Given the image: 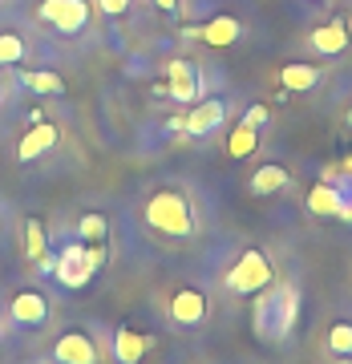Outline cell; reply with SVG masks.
<instances>
[{
    "label": "cell",
    "mask_w": 352,
    "mask_h": 364,
    "mask_svg": "<svg viewBox=\"0 0 352 364\" xmlns=\"http://www.w3.org/2000/svg\"><path fill=\"white\" fill-rule=\"evenodd\" d=\"M170 320L183 328H195L207 320V296L198 291V287H178L174 296H170Z\"/></svg>",
    "instance_id": "30bf717a"
},
{
    "label": "cell",
    "mask_w": 352,
    "mask_h": 364,
    "mask_svg": "<svg viewBox=\"0 0 352 364\" xmlns=\"http://www.w3.org/2000/svg\"><path fill=\"white\" fill-rule=\"evenodd\" d=\"M53 360L57 364H97V344H93L81 328L61 332L57 344H53Z\"/></svg>",
    "instance_id": "9c48e42d"
},
{
    "label": "cell",
    "mask_w": 352,
    "mask_h": 364,
    "mask_svg": "<svg viewBox=\"0 0 352 364\" xmlns=\"http://www.w3.org/2000/svg\"><path fill=\"white\" fill-rule=\"evenodd\" d=\"M105 235H110V223L102 215H81L78 219V239L81 243H105Z\"/></svg>",
    "instance_id": "44dd1931"
},
{
    "label": "cell",
    "mask_w": 352,
    "mask_h": 364,
    "mask_svg": "<svg viewBox=\"0 0 352 364\" xmlns=\"http://www.w3.org/2000/svg\"><path fill=\"white\" fill-rule=\"evenodd\" d=\"M158 9H162V13H178V4H183V0H154Z\"/></svg>",
    "instance_id": "484cf974"
},
{
    "label": "cell",
    "mask_w": 352,
    "mask_h": 364,
    "mask_svg": "<svg viewBox=\"0 0 352 364\" xmlns=\"http://www.w3.org/2000/svg\"><path fill=\"white\" fill-rule=\"evenodd\" d=\"M300 320V291L292 284H267L255 299V332L263 340H287L292 336V328Z\"/></svg>",
    "instance_id": "6da1fadb"
},
{
    "label": "cell",
    "mask_w": 352,
    "mask_h": 364,
    "mask_svg": "<svg viewBox=\"0 0 352 364\" xmlns=\"http://www.w3.org/2000/svg\"><path fill=\"white\" fill-rule=\"evenodd\" d=\"M25 255L37 263V267L49 259V239H45V227H41L37 219H28V223H25Z\"/></svg>",
    "instance_id": "d6986e66"
},
{
    "label": "cell",
    "mask_w": 352,
    "mask_h": 364,
    "mask_svg": "<svg viewBox=\"0 0 352 364\" xmlns=\"http://www.w3.org/2000/svg\"><path fill=\"white\" fill-rule=\"evenodd\" d=\"M227 122V102L223 97H203V102H195V109L183 117V134H191V138H207V134H215Z\"/></svg>",
    "instance_id": "ba28073f"
},
{
    "label": "cell",
    "mask_w": 352,
    "mask_h": 364,
    "mask_svg": "<svg viewBox=\"0 0 352 364\" xmlns=\"http://www.w3.org/2000/svg\"><path fill=\"white\" fill-rule=\"evenodd\" d=\"M142 219H146V227H154L158 235H170V239L195 235V207L174 186H162V191H154V195L146 198Z\"/></svg>",
    "instance_id": "7a4b0ae2"
},
{
    "label": "cell",
    "mask_w": 352,
    "mask_h": 364,
    "mask_svg": "<svg viewBox=\"0 0 352 364\" xmlns=\"http://www.w3.org/2000/svg\"><path fill=\"white\" fill-rule=\"evenodd\" d=\"M203 45H210V49H227V45H235V41L243 37V25L235 21V16H210L207 25L191 28Z\"/></svg>",
    "instance_id": "5bb4252c"
},
{
    "label": "cell",
    "mask_w": 352,
    "mask_h": 364,
    "mask_svg": "<svg viewBox=\"0 0 352 364\" xmlns=\"http://www.w3.org/2000/svg\"><path fill=\"white\" fill-rule=\"evenodd\" d=\"M272 259L263 255V251H243L239 259L227 267V275H223V284H227V291H235V296H260L263 287L272 284Z\"/></svg>",
    "instance_id": "277c9868"
},
{
    "label": "cell",
    "mask_w": 352,
    "mask_h": 364,
    "mask_svg": "<svg viewBox=\"0 0 352 364\" xmlns=\"http://www.w3.org/2000/svg\"><path fill=\"white\" fill-rule=\"evenodd\" d=\"M9 316H13V324L21 328H37L49 320V299L41 296V291H21V296H13V304H9Z\"/></svg>",
    "instance_id": "4fadbf2b"
},
{
    "label": "cell",
    "mask_w": 352,
    "mask_h": 364,
    "mask_svg": "<svg viewBox=\"0 0 352 364\" xmlns=\"http://www.w3.org/2000/svg\"><path fill=\"white\" fill-rule=\"evenodd\" d=\"M37 16L45 25H53L57 33L73 37V33H81V28L90 25L93 9H90V0H41Z\"/></svg>",
    "instance_id": "5b68a950"
},
{
    "label": "cell",
    "mask_w": 352,
    "mask_h": 364,
    "mask_svg": "<svg viewBox=\"0 0 352 364\" xmlns=\"http://www.w3.org/2000/svg\"><path fill=\"white\" fill-rule=\"evenodd\" d=\"M255 146H260V130H251V126H235L231 130V138H227V154L231 158H247V154H255Z\"/></svg>",
    "instance_id": "ffe728a7"
},
{
    "label": "cell",
    "mask_w": 352,
    "mask_h": 364,
    "mask_svg": "<svg viewBox=\"0 0 352 364\" xmlns=\"http://www.w3.org/2000/svg\"><path fill=\"white\" fill-rule=\"evenodd\" d=\"M308 45H312V53H320V57H344V53L352 49V28L344 16H332V21H324V25L312 28V37H308Z\"/></svg>",
    "instance_id": "52a82bcc"
},
{
    "label": "cell",
    "mask_w": 352,
    "mask_h": 364,
    "mask_svg": "<svg viewBox=\"0 0 352 364\" xmlns=\"http://www.w3.org/2000/svg\"><path fill=\"white\" fill-rule=\"evenodd\" d=\"M320 77H324V69L312 65V61H292V65L279 69V85H284V90H292V93L316 90V85H320Z\"/></svg>",
    "instance_id": "2e32d148"
},
{
    "label": "cell",
    "mask_w": 352,
    "mask_h": 364,
    "mask_svg": "<svg viewBox=\"0 0 352 364\" xmlns=\"http://www.w3.org/2000/svg\"><path fill=\"white\" fill-rule=\"evenodd\" d=\"M97 9H102L105 16H122L130 9V0H97Z\"/></svg>",
    "instance_id": "d4e9b609"
},
{
    "label": "cell",
    "mask_w": 352,
    "mask_h": 364,
    "mask_svg": "<svg viewBox=\"0 0 352 364\" xmlns=\"http://www.w3.org/2000/svg\"><path fill=\"white\" fill-rule=\"evenodd\" d=\"M328 348L336 352V356H352V324L348 320H336V324L328 328Z\"/></svg>",
    "instance_id": "7402d4cb"
},
{
    "label": "cell",
    "mask_w": 352,
    "mask_h": 364,
    "mask_svg": "<svg viewBox=\"0 0 352 364\" xmlns=\"http://www.w3.org/2000/svg\"><path fill=\"white\" fill-rule=\"evenodd\" d=\"M105 263V251L102 243H65V247L57 251V259H53V275H57V284L69 287V291H78L93 279V272Z\"/></svg>",
    "instance_id": "3957f363"
},
{
    "label": "cell",
    "mask_w": 352,
    "mask_h": 364,
    "mask_svg": "<svg viewBox=\"0 0 352 364\" xmlns=\"http://www.w3.org/2000/svg\"><path fill=\"white\" fill-rule=\"evenodd\" d=\"M21 85L33 93H65V77L53 73V69H25L21 73Z\"/></svg>",
    "instance_id": "ac0fdd59"
},
{
    "label": "cell",
    "mask_w": 352,
    "mask_h": 364,
    "mask_svg": "<svg viewBox=\"0 0 352 364\" xmlns=\"http://www.w3.org/2000/svg\"><path fill=\"white\" fill-rule=\"evenodd\" d=\"M57 138H61V134H57L53 122H37V126L16 142V162H37L41 154H49L53 146H57Z\"/></svg>",
    "instance_id": "7c38bea8"
},
{
    "label": "cell",
    "mask_w": 352,
    "mask_h": 364,
    "mask_svg": "<svg viewBox=\"0 0 352 364\" xmlns=\"http://www.w3.org/2000/svg\"><path fill=\"white\" fill-rule=\"evenodd\" d=\"M287 182H292V174H287V166H279V162H267V166H260L255 174H251V195H279Z\"/></svg>",
    "instance_id": "e0dca14e"
},
{
    "label": "cell",
    "mask_w": 352,
    "mask_h": 364,
    "mask_svg": "<svg viewBox=\"0 0 352 364\" xmlns=\"http://www.w3.org/2000/svg\"><path fill=\"white\" fill-rule=\"evenodd\" d=\"M243 126H251V130H263L267 126V105H247V114H243Z\"/></svg>",
    "instance_id": "cb8c5ba5"
},
{
    "label": "cell",
    "mask_w": 352,
    "mask_h": 364,
    "mask_svg": "<svg viewBox=\"0 0 352 364\" xmlns=\"http://www.w3.org/2000/svg\"><path fill=\"white\" fill-rule=\"evenodd\" d=\"M308 210H312L316 219H340V210H344V186H336L332 178H320L308 191Z\"/></svg>",
    "instance_id": "8fae6325"
},
{
    "label": "cell",
    "mask_w": 352,
    "mask_h": 364,
    "mask_svg": "<svg viewBox=\"0 0 352 364\" xmlns=\"http://www.w3.org/2000/svg\"><path fill=\"white\" fill-rule=\"evenodd\" d=\"M166 93L174 102H203V73H198L195 61H186V57H174L166 65Z\"/></svg>",
    "instance_id": "8992f818"
},
{
    "label": "cell",
    "mask_w": 352,
    "mask_h": 364,
    "mask_svg": "<svg viewBox=\"0 0 352 364\" xmlns=\"http://www.w3.org/2000/svg\"><path fill=\"white\" fill-rule=\"evenodd\" d=\"M21 57H25V41L16 37V33H0V69L21 65Z\"/></svg>",
    "instance_id": "603a6c76"
},
{
    "label": "cell",
    "mask_w": 352,
    "mask_h": 364,
    "mask_svg": "<svg viewBox=\"0 0 352 364\" xmlns=\"http://www.w3.org/2000/svg\"><path fill=\"white\" fill-rule=\"evenodd\" d=\"M150 352V336H142L138 328H117L114 332V360L117 364H142Z\"/></svg>",
    "instance_id": "9a60e30c"
},
{
    "label": "cell",
    "mask_w": 352,
    "mask_h": 364,
    "mask_svg": "<svg viewBox=\"0 0 352 364\" xmlns=\"http://www.w3.org/2000/svg\"><path fill=\"white\" fill-rule=\"evenodd\" d=\"M340 170H348V174H352V158H344V162H340Z\"/></svg>",
    "instance_id": "4316f807"
},
{
    "label": "cell",
    "mask_w": 352,
    "mask_h": 364,
    "mask_svg": "<svg viewBox=\"0 0 352 364\" xmlns=\"http://www.w3.org/2000/svg\"><path fill=\"white\" fill-rule=\"evenodd\" d=\"M348 130H352V109H348Z\"/></svg>",
    "instance_id": "83f0119b"
}]
</instances>
